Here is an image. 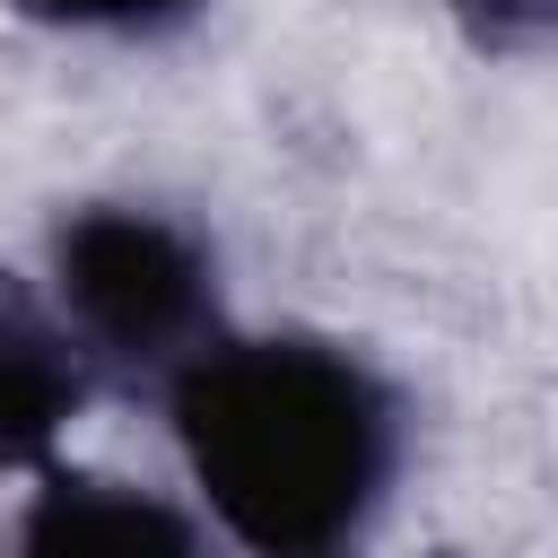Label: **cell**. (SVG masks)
I'll return each instance as SVG.
<instances>
[{"label":"cell","instance_id":"6da1fadb","mask_svg":"<svg viewBox=\"0 0 558 558\" xmlns=\"http://www.w3.org/2000/svg\"><path fill=\"white\" fill-rule=\"evenodd\" d=\"M166 418L218 532L253 558H349L401 480V392L314 331H218Z\"/></svg>","mask_w":558,"mask_h":558},{"label":"cell","instance_id":"7a4b0ae2","mask_svg":"<svg viewBox=\"0 0 558 558\" xmlns=\"http://www.w3.org/2000/svg\"><path fill=\"white\" fill-rule=\"evenodd\" d=\"M52 323L87 357V375L174 384L227 323H218V253L201 227L148 201H78L52 227Z\"/></svg>","mask_w":558,"mask_h":558},{"label":"cell","instance_id":"3957f363","mask_svg":"<svg viewBox=\"0 0 558 558\" xmlns=\"http://www.w3.org/2000/svg\"><path fill=\"white\" fill-rule=\"evenodd\" d=\"M9 558H209V532L192 523V506L157 488H131L105 471H52L26 497Z\"/></svg>","mask_w":558,"mask_h":558},{"label":"cell","instance_id":"277c9868","mask_svg":"<svg viewBox=\"0 0 558 558\" xmlns=\"http://www.w3.org/2000/svg\"><path fill=\"white\" fill-rule=\"evenodd\" d=\"M87 357L70 349V331L52 323V305H35L26 288L0 279V462H35L52 453L61 418L87 401Z\"/></svg>","mask_w":558,"mask_h":558},{"label":"cell","instance_id":"5b68a950","mask_svg":"<svg viewBox=\"0 0 558 558\" xmlns=\"http://www.w3.org/2000/svg\"><path fill=\"white\" fill-rule=\"evenodd\" d=\"M17 17H35V26H52V35H166V26H183L201 0H9Z\"/></svg>","mask_w":558,"mask_h":558}]
</instances>
